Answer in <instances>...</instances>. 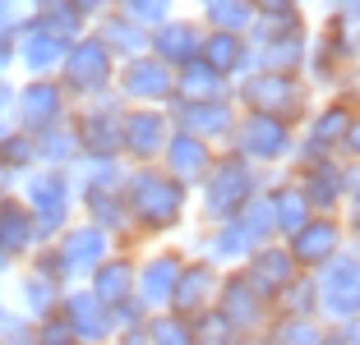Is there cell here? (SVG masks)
Segmentation results:
<instances>
[{
	"mask_svg": "<svg viewBox=\"0 0 360 345\" xmlns=\"http://www.w3.org/2000/svg\"><path fill=\"white\" fill-rule=\"evenodd\" d=\"M79 217L102 226L116 240V249H139L134 221H129V208H125V184L120 189H79Z\"/></svg>",
	"mask_w": 360,
	"mask_h": 345,
	"instance_id": "23",
	"label": "cell"
},
{
	"mask_svg": "<svg viewBox=\"0 0 360 345\" xmlns=\"http://www.w3.org/2000/svg\"><path fill=\"white\" fill-rule=\"evenodd\" d=\"M268 203H273V226H277V240H286V235H296L300 226H305L309 217H314V208H309V198L300 194V184L286 170H277L273 184H268Z\"/></svg>",
	"mask_w": 360,
	"mask_h": 345,
	"instance_id": "31",
	"label": "cell"
},
{
	"mask_svg": "<svg viewBox=\"0 0 360 345\" xmlns=\"http://www.w3.org/2000/svg\"><path fill=\"white\" fill-rule=\"evenodd\" d=\"M309 32H314V28H309ZM309 32H296V37H277V42H259V46H255V69L305 74V60H309Z\"/></svg>",
	"mask_w": 360,
	"mask_h": 345,
	"instance_id": "35",
	"label": "cell"
},
{
	"mask_svg": "<svg viewBox=\"0 0 360 345\" xmlns=\"http://www.w3.org/2000/svg\"><path fill=\"white\" fill-rule=\"evenodd\" d=\"M42 240H46V235H42V226L32 221L28 203L19 198V189L5 194V198H0V253L19 267V262H28L32 253H37Z\"/></svg>",
	"mask_w": 360,
	"mask_h": 345,
	"instance_id": "26",
	"label": "cell"
},
{
	"mask_svg": "<svg viewBox=\"0 0 360 345\" xmlns=\"http://www.w3.org/2000/svg\"><path fill=\"white\" fill-rule=\"evenodd\" d=\"M240 272L250 276V285H255L264 299L277 304V295L300 276V267H296V258H291V249H286L282 240H268V244H259V249H250V258L240 262Z\"/></svg>",
	"mask_w": 360,
	"mask_h": 345,
	"instance_id": "24",
	"label": "cell"
},
{
	"mask_svg": "<svg viewBox=\"0 0 360 345\" xmlns=\"http://www.w3.org/2000/svg\"><path fill=\"white\" fill-rule=\"evenodd\" d=\"M199 55L222 74V79H231V83L255 69V42H250V32H208Z\"/></svg>",
	"mask_w": 360,
	"mask_h": 345,
	"instance_id": "30",
	"label": "cell"
},
{
	"mask_svg": "<svg viewBox=\"0 0 360 345\" xmlns=\"http://www.w3.org/2000/svg\"><path fill=\"white\" fill-rule=\"evenodd\" d=\"M203 37H208V28H203L199 14H180L176 10L167 23H158V28L148 32V51L158 55V60H167L171 69H180V65L199 60Z\"/></svg>",
	"mask_w": 360,
	"mask_h": 345,
	"instance_id": "21",
	"label": "cell"
},
{
	"mask_svg": "<svg viewBox=\"0 0 360 345\" xmlns=\"http://www.w3.org/2000/svg\"><path fill=\"white\" fill-rule=\"evenodd\" d=\"M236 221H240V226L250 230V240H255V244H268V240H277V226H273V203H268V189H264V194H255V198L245 203V208H240V217H236Z\"/></svg>",
	"mask_w": 360,
	"mask_h": 345,
	"instance_id": "41",
	"label": "cell"
},
{
	"mask_svg": "<svg viewBox=\"0 0 360 345\" xmlns=\"http://www.w3.org/2000/svg\"><path fill=\"white\" fill-rule=\"evenodd\" d=\"M116 93L125 106H171L176 102V69L153 51H143L134 60H120Z\"/></svg>",
	"mask_w": 360,
	"mask_h": 345,
	"instance_id": "12",
	"label": "cell"
},
{
	"mask_svg": "<svg viewBox=\"0 0 360 345\" xmlns=\"http://www.w3.org/2000/svg\"><path fill=\"white\" fill-rule=\"evenodd\" d=\"M116 10L129 14L134 23H143V28H158V23H167L171 14L180 10V0H116Z\"/></svg>",
	"mask_w": 360,
	"mask_h": 345,
	"instance_id": "44",
	"label": "cell"
},
{
	"mask_svg": "<svg viewBox=\"0 0 360 345\" xmlns=\"http://www.w3.org/2000/svg\"><path fill=\"white\" fill-rule=\"evenodd\" d=\"M319 345H347V341H342V336H338V327H328V332H323V341H319Z\"/></svg>",
	"mask_w": 360,
	"mask_h": 345,
	"instance_id": "56",
	"label": "cell"
},
{
	"mask_svg": "<svg viewBox=\"0 0 360 345\" xmlns=\"http://www.w3.org/2000/svg\"><path fill=\"white\" fill-rule=\"evenodd\" d=\"M23 10L37 14V19H51L56 28L65 32V37H79V32H88V23L79 19L75 10H70V0H23Z\"/></svg>",
	"mask_w": 360,
	"mask_h": 345,
	"instance_id": "42",
	"label": "cell"
},
{
	"mask_svg": "<svg viewBox=\"0 0 360 345\" xmlns=\"http://www.w3.org/2000/svg\"><path fill=\"white\" fill-rule=\"evenodd\" d=\"M190 249L176 240H158V244H143L139 249V299L148 309H167L171 290H176V276L185 267Z\"/></svg>",
	"mask_w": 360,
	"mask_h": 345,
	"instance_id": "16",
	"label": "cell"
},
{
	"mask_svg": "<svg viewBox=\"0 0 360 345\" xmlns=\"http://www.w3.org/2000/svg\"><path fill=\"white\" fill-rule=\"evenodd\" d=\"M60 295L65 285L56 281L51 272H42V267H32V262H19V272H14V309H23L28 318H46L60 309Z\"/></svg>",
	"mask_w": 360,
	"mask_h": 345,
	"instance_id": "29",
	"label": "cell"
},
{
	"mask_svg": "<svg viewBox=\"0 0 360 345\" xmlns=\"http://www.w3.org/2000/svg\"><path fill=\"white\" fill-rule=\"evenodd\" d=\"M356 93H360V69H356Z\"/></svg>",
	"mask_w": 360,
	"mask_h": 345,
	"instance_id": "58",
	"label": "cell"
},
{
	"mask_svg": "<svg viewBox=\"0 0 360 345\" xmlns=\"http://www.w3.org/2000/svg\"><path fill=\"white\" fill-rule=\"evenodd\" d=\"M231 97L240 111H264L277 120H291V125H300L319 102L305 74H273V69H250L245 79H236Z\"/></svg>",
	"mask_w": 360,
	"mask_h": 345,
	"instance_id": "4",
	"label": "cell"
},
{
	"mask_svg": "<svg viewBox=\"0 0 360 345\" xmlns=\"http://www.w3.org/2000/svg\"><path fill=\"white\" fill-rule=\"evenodd\" d=\"M212 309L236 327V336H259L268 327V318H273V299H264L240 267H226L222 272V285H217Z\"/></svg>",
	"mask_w": 360,
	"mask_h": 345,
	"instance_id": "14",
	"label": "cell"
},
{
	"mask_svg": "<svg viewBox=\"0 0 360 345\" xmlns=\"http://www.w3.org/2000/svg\"><path fill=\"white\" fill-rule=\"evenodd\" d=\"M14 189H19V180H14V175H10V170L0 166V198H5V194H14Z\"/></svg>",
	"mask_w": 360,
	"mask_h": 345,
	"instance_id": "55",
	"label": "cell"
},
{
	"mask_svg": "<svg viewBox=\"0 0 360 345\" xmlns=\"http://www.w3.org/2000/svg\"><path fill=\"white\" fill-rule=\"evenodd\" d=\"M14 88L19 83H14L10 74H0V115H14Z\"/></svg>",
	"mask_w": 360,
	"mask_h": 345,
	"instance_id": "51",
	"label": "cell"
},
{
	"mask_svg": "<svg viewBox=\"0 0 360 345\" xmlns=\"http://www.w3.org/2000/svg\"><path fill=\"white\" fill-rule=\"evenodd\" d=\"M342 157H347V161H360V111H356V120H351V129H347V143H342Z\"/></svg>",
	"mask_w": 360,
	"mask_h": 345,
	"instance_id": "50",
	"label": "cell"
},
{
	"mask_svg": "<svg viewBox=\"0 0 360 345\" xmlns=\"http://www.w3.org/2000/svg\"><path fill=\"white\" fill-rule=\"evenodd\" d=\"M217 152H222V147H212L208 138L190 134V129H171V138H167V147H162L158 161L180 180V184L194 189L203 175H208V166H212V157H217Z\"/></svg>",
	"mask_w": 360,
	"mask_h": 345,
	"instance_id": "27",
	"label": "cell"
},
{
	"mask_svg": "<svg viewBox=\"0 0 360 345\" xmlns=\"http://www.w3.org/2000/svg\"><path fill=\"white\" fill-rule=\"evenodd\" d=\"M125 208H129V221H134V240L143 249V244L185 235V221L194 212V189L180 184L162 161H129Z\"/></svg>",
	"mask_w": 360,
	"mask_h": 345,
	"instance_id": "1",
	"label": "cell"
},
{
	"mask_svg": "<svg viewBox=\"0 0 360 345\" xmlns=\"http://www.w3.org/2000/svg\"><path fill=\"white\" fill-rule=\"evenodd\" d=\"M222 272H226V267H217V262L190 253V258H185V267H180V276H176V290H171V304H167V309H176L180 318H199L203 309H212V299H217Z\"/></svg>",
	"mask_w": 360,
	"mask_h": 345,
	"instance_id": "22",
	"label": "cell"
},
{
	"mask_svg": "<svg viewBox=\"0 0 360 345\" xmlns=\"http://www.w3.org/2000/svg\"><path fill=\"white\" fill-rule=\"evenodd\" d=\"M75 37H65L51 19H37V14L23 10L19 14V28H14V65L23 74H56L70 51Z\"/></svg>",
	"mask_w": 360,
	"mask_h": 345,
	"instance_id": "13",
	"label": "cell"
},
{
	"mask_svg": "<svg viewBox=\"0 0 360 345\" xmlns=\"http://www.w3.org/2000/svg\"><path fill=\"white\" fill-rule=\"evenodd\" d=\"M194 14L203 19L208 32H250L259 5H255V0H199Z\"/></svg>",
	"mask_w": 360,
	"mask_h": 345,
	"instance_id": "37",
	"label": "cell"
},
{
	"mask_svg": "<svg viewBox=\"0 0 360 345\" xmlns=\"http://www.w3.org/2000/svg\"><path fill=\"white\" fill-rule=\"evenodd\" d=\"M286 175L300 184L314 212H342L347 208V157H309L291 161Z\"/></svg>",
	"mask_w": 360,
	"mask_h": 345,
	"instance_id": "18",
	"label": "cell"
},
{
	"mask_svg": "<svg viewBox=\"0 0 360 345\" xmlns=\"http://www.w3.org/2000/svg\"><path fill=\"white\" fill-rule=\"evenodd\" d=\"M70 10H75L79 19L88 23V28H93V23L102 19V14H111V10H116V0H70Z\"/></svg>",
	"mask_w": 360,
	"mask_h": 345,
	"instance_id": "47",
	"label": "cell"
},
{
	"mask_svg": "<svg viewBox=\"0 0 360 345\" xmlns=\"http://www.w3.org/2000/svg\"><path fill=\"white\" fill-rule=\"evenodd\" d=\"M236 345H264V341H259V336H240V341H236Z\"/></svg>",
	"mask_w": 360,
	"mask_h": 345,
	"instance_id": "57",
	"label": "cell"
},
{
	"mask_svg": "<svg viewBox=\"0 0 360 345\" xmlns=\"http://www.w3.org/2000/svg\"><path fill=\"white\" fill-rule=\"evenodd\" d=\"M356 69H360V28L323 14V19L314 23V32H309V60H305L309 88H314L319 97L342 93V88L356 79Z\"/></svg>",
	"mask_w": 360,
	"mask_h": 345,
	"instance_id": "3",
	"label": "cell"
},
{
	"mask_svg": "<svg viewBox=\"0 0 360 345\" xmlns=\"http://www.w3.org/2000/svg\"><path fill=\"white\" fill-rule=\"evenodd\" d=\"M231 79H222V74L212 69L208 60H190L176 69V102H208V97H231Z\"/></svg>",
	"mask_w": 360,
	"mask_h": 345,
	"instance_id": "33",
	"label": "cell"
},
{
	"mask_svg": "<svg viewBox=\"0 0 360 345\" xmlns=\"http://www.w3.org/2000/svg\"><path fill=\"white\" fill-rule=\"evenodd\" d=\"M273 175L277 170L255 166V161H245L240 152L222 147V152L212 157L208 175L194 184V212H199V221H231V217H240L245 203L273 184Z\"/></svg>",
	"mask_w": 360,
	"mask_h": 345,
	"instance_id": "2",
	"label": "cell"
},
{
	"mask_svg": "<svg viewBox=\"0 0 360 345\" xmlns=\"http://www.w3.org/2000/svg\"><path fill=\"white\" fill-rule=\"evenodd\" d=\"M323 14H333V19L360 28V0H323Z\"/></svg>",
	"mask_w": 360,
	"mask_h": 345,
	"instance_id": "48",
	"label": "cell"
},
{
	"mask_svg": "<svg viewBox=\"0 0 360 345\" xmlns=\"http://www.w3.org/2000/svg\"><path fill=\"white\" fill-rule=\"evenodd\" d=\"M70 111H75V102H70V93L60 88V79L56 74H23V83L14 88V125H23L28 134H37V129L56 125V120H70Z\"/></svg>",
	"mask_w": 360,
	"mask_h": 345,
	"instance_id": "11",
	"label": "cell"
},
{
	"mask_svg": "<svg viewBox=\"0 0 360 345\" xmlns=\"http://www.w3.org/2000/svg\"><path fill=\"white\" fill-rule=\"evenodd\" d=\"M171 111L167 106H125L120 115V157L125 161H158L171 138Z\"/></svg>",
	"mask_w": 360,
	"mask_h": 345,
	"instance_id": "17",
	"label": "cell"
},
{
	"mask_svg": "<svg viewBox=\"0 0 360 345\" xmlns=\"http://www.w3.org/2000/svg\"><path fill=\"white\" fill-rule=\"evenodd\" d=\"M93 32L102 37V46L116 55V60H134V55L148 51V28H143V23H134L129 14H120V10L102 14V19L93 23Z\"/></svg>",
	"mask_w": 360,
	"mask_h": 345,
	"instance_id": "32",
	"label": "cell"
},
{
	"mask_svg": "<svg viewBox=\"0 0 360 345\" xmlns=\"http://www.w3.org/2000/svg\"><path fill=\"white\" fill-rule=\"evenodd\" d=\"M323 332H328L323 318H305V313H282V309H273L268 327L259 332V341H264V345H319Z\"/></svg>",
	"mask_w": 360,
	"mask_h": 345,
	"instance_id": "34",
	"label": "cell"
},
{
	"mask_svg": "<svg viewBox=\"0 0 360 345\" xmlns=\"http://www.w3.org/2000/svg\"><path fill=\"white\" fill-rule=\"evenodd\" d=\"M111 345H148V341H143V327H134V332H116Z\"/></svg>",
	"mask_w": 360,
	"mask_h": 345,
	"instance_id": "54",
	"label": "cell"
},
{
	"mask_svg": "<svg viewBox=\"0 0 360 345\" xmlns=\"http://www.w3.org/2000/svg\"><path fill=\"white\" fill-rule=\"evenodd\" d=\"M120 115H125V102L120 93L93 97V102H79L70 111V125L79 134V152L84 161H102V157H120Z\"/></svg>",
	"mask_w": 360,
	"mask_h": 345,
	"instance_id": "9",
	"label": "cell"
},
{
	"mask_svg": "<svg viewBox=\"0 0 360 345\" xmlns=\"http://www.w3.org/2000/svg\"><path fill=\"white\" fill-rule=\"evenodd\" d=\"M190 332H194V345H236V327L226 323L217 309H203L199 318H190Z\"/></svg>",
	"mask_w": 360,
	"mask_h": 345,
	"instance_id": "43",
	"label": "cell"
},
{
	"mask_svg": "<svg viewBox=\"0 0 360 345\" xmlns=\"http://www.w3.org/2000/svg\"><path fill=\"white\" fill-rule=\"evenodd\" d=\"M116 69H120V60L106 51L102 37L88 28V32H79L75 42H70L56 79H60V88L70 93V102L79 106V102H93V97L111 93V88H116Z\"/></svg>",
	"mask_w": 360,
	"mask_h": 345,
	"instance_id": "6",
	"label": "cell"
},
{
	"mask_svg": "<svg viewBox=\"0 0 360 345\" xmlns=\"http://www.w3.org/2000/svg\"><path fill=\"white\" fill-rule=\"evenodd\" d=\"M84 285L106 304V309L134 299V295H139V249H111L93 272H88Z\"/></svg>",
	"mask_w": 360,
	"mask_h": 345,
	"instance_id": "25",
	"label": "cell"
},
{
	"mask_svg": "<svg viewBox=\"0 0 360 345\" xmlns=\"http://www.w3.org/2000/svg\"><path fill=\"white\" fill-rule=\"evenodd\" d=\"M309 28H314V19H309L305 0H273V5H259L255 23H250V42H277V37H296Z\"/></svg>",
	"mask_w": 360,
	"mask_h": 345,
	"instance_id": "28",
	"label": "cell"
},
{
	"mask_svg": "<svg viewBox=\"0 0 360 345\" xmlns=\"http://www.w3.org/2000/svg\"><path fill=\"white\" fill-rule=\"evenodd\" d=\"M255 5H273V0H255Z\"/></svg>",
	"mask_w": 360,
	"mask_h": 345,
	"instance_id": "60",
	"label": "cell"
},
{
	"mask_svg": "<svg viewBox=\"0 0 360 345\" xmlns=\"http://www.w3.org/2000/svg\"><path fill=\"white\" fill-rule=\"evenodd\" d=\"M305 5H323V0H305Z\"/></svg>",
	"mask_w": 360,
	"mask_h": 345,
	"instance_id": "59",
	"label": "cell"
},
{
	"mask_svg": "<svg viewBox=\"0 0 360 345\" xmlns=\"http://www.w3.org/2000/svg\"><path fill=\"white\" fill-rule=\"evenodd\" d=\"M19 198L28 203L32 221L42 226V235H60L70 221L79 217V184H75V170H60V166H32L28 175H19Z\"/></svg>",
	"mask_w": 360,
	"mask_h": 345,
	"instance_id": "5",
	"label": "cell"
},
{
	"mask_svg": "<svg viewBox=\"0 0 360 345\" xmlns=\"http://www.w3.org/2000/svg\"><path fill=\"white\" fill-rule=\"evenodd\" d=\"M273 309H282V313H305V318H319V281H314V272H300L296 281H291L282 295H277Z\"/></svg>",
	"mask_w": 360,
	"mask_h": 345,
	"instance_id": "40",
	"label": "cell"
},
{
	"mask_svg": "<svg viewBox=\"0 0 360 345\" xmlns=\"http://www.w3.org/2000/svg\"><path fill=\"white\" fill-rule=\"evenodd\" d=\"M0 313H5V304H0Z\"/></svg>",
	"mask_w": 360,
	"mask_h": 345,
	"instance_id": "61",
	"label": "cell"
},
{
	"mask_svg": "<svg viewBox=\"0 0 360 345\" xmlns=\"http://www.w3.org/2000/svg\"><path fill=\"white\" fill-rule=\"evenodd\" d=\"M342 226H347V244L360 249V198H347V208H342Z\"/></svg>",
	"mask_w": 360,
	"mask_h": 345,
	"instance_id": "49",
	"label": "cell"
},
{
	"mask_svg": "<svg viewBox=\"0 0 360 345\" xmlns=\"http://www.w3.org/2000/svg\"><path fill=\"white\" fill-rule=\"evenodd\" d=\"M37 161L42 166H60V170H75L79 161H84V152H79V134L70 120H56V125L37 129Z\"/></svg>",
	"mask_w": 360,
	"mask_h": 345,
	"instance_id": "36",
	"label": "cell"
},
{
	"mask_svg": "<svg viewBox=\"0 0 360 345\" xmlns=\"http://www.w3.org/2000/svg\"><path fill=\"white\" fill-rule=\"evenodd\" d=\"M60 313H65V323L75 327V336L84 345H111V341H116V313H111V309H106L84 281L65 285Z\"/></svg>",
	"mask_w": 360,
	"mask_h": 345,
	"instance_id": "20",
	"label": "cell"
},
{
	"mask_svg": "<svg viewBox=\"0 0 360 345\" xmlns=\"http://www.w3.org/2000/svg\"><path fill=\"white\" fill-rule=\"evenodd\" d=\"M0 166L10 170L14 180L28 175L32 166H42V161H37V138H32L23 125H14V120L5 125V134H0Z\"/></svg>",
	"mask_w": 360,
	"mask_h": 345,
	"instance_id": "38",
	"label": "cell"
},
{
	"mask_svg": "<svg viewBox=\"0 0 360 345\" xmlns=\"http://www.w3.org/2000/svg\"><path fill=\"white\" fill-rule=\"evenodd\" d=\"M143 341L148 345H194L190 318H180L176 309H153L143 318Z\"/></svg>",
	"mask_w": 360,
	"mask_h": 345,
	"instance_id": "39",
	"label": "cell"
},
{
	"mask_svg": "<svg viewBox=\"0 0 360 345\" xmlns=\"http://www.w3.org/2000/svg\"><path fill=\"white\" fill-rule=\"evenodd\" d=\"M37 323V345H84L75 336V327L65 323V313L56 309V313H46V318H32Z\"/></svg>",
	"mask_w": 360,
	"mask_h": 345,
	"instance_id": "46",
	"label": "cell"
},
{
	"mask_svg": "<svg viewBox=\"0 0 360 345\" xmlns=\"http://www.w3.org/2000/svg\"><path fill=\"white\" fill-rule=\"evenodd\" d=\"M347 198H360V161H347Z\"/></svg>",
	"mask_w": 360,
	"mask_h": 345,
	"instance_id": "53",
	"label": "cell"
},
{
	"mask_svg": "<svg viewBox=\"0 0 360 345\" xmlns=\"http://www.w3.org/2000/svg\"><path fill=\"white\" fill-rule=\"evenodd\" d=\"M319 281V318L328 327H342L347 318L360 313V249H342L328 267L314 272Z\"/></svg>",
	"mask_w": 360,
	"mask_h": 345,
	"instance_id": "10",
	"label": "cell"
},
{
	"mask_svg": "<svg viewBox=\"0 0 360 345\" xmlns=\"http://www.w3.org/2000/svg\"><path fill=\"white\" fill-rule=\"evenodd\" d=\"M338 336H342L347 345H360V313H356V318H347V323L338 327Z\"/></svg>",
	"mask_w": 360,
	"mask_h": 345,
	"instance_id": "52",
	"label": "cell"
},
{
	"mask_svg": "<svg viewBox=\"0 0 360 345\" xmlns=\"http://www.w3.org/2000/svg\"><path fill=\"white\" fill-rule=\"evenodd\" d=\"M286 249L296 258L300 272H319V267H328L342 249H347V226H342V212H314L296 235H286Z\"/></svg>",
	"mask_w": 360,
	"mask_h": 345,
	"instance_id": "15",
	"label": "cell"
},
{
	"mask_svg": "<svg viewBox=\"0 0 360 345\" xmlns=\"http://www.w3.org/2000/svg\"><path fill=\"white\" fill-rule=\"evenodd\" d=\"M171 125L176 129H190V134L208 138L212 147H226L231 143V129L240 120V106L236 97H208V102H171Z\"/></svg>",
	"mask_w": 360,
	"mask_h": 345,
	"instance_id": "19",
	"label": "cell"
},
{
	"mask_svg": "<svg viewBox=\"0 0 360 345\" xmlns=\"http://www.w3.org/2000/svg\"><path fill=\"white\" fill-rule=\"evenodd\" d=\"M296 134L300 125H291V120H277V115H264V111H240L226 147L240 152L245 161H255V166L286 170L291 157H296Z\"/></svg>",
	"mask_w": 360,
	"mask_h": 345,
	"instance_id": "8",
	"label": "cell"
},
{
	"mask_svg": "<svg viewBox=\"0 0 360 345\" xmlns=\"http://www.w3.org/2000/svg\"><path fill=\"white\" fill-rule=\"evenodd\" d=\"M360 111V97L356 93H323L314 102V111L300 120V134H296V157L291 161H309V157H342V143H347V129Z\"/></svg>",
	"mask_w": 360,
	"mask_h": 345,
	"instance_id": "7",
	"label": "cell"
},
{
	"mask_svg": "<svg viewBox=\"0 0 360 345\" xmlns=\"http://www.w3.org/2000/svg\"><path fill=\"white\" fill-rule=\"evenodd\" d=\"M0 345H37V323L23 309H5L0 313Z\"/></svg>",
	"mask_w": 360,
	"mask_h": 345,
	"instance_id": "45",
	"label": "cell"
}]
</instances>
